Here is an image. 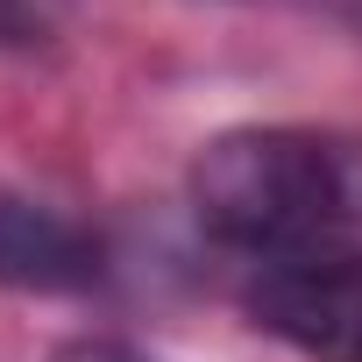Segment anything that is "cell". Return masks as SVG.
Instances as JSON below:
<instances>
[{
    "mask_svg": "<svg viewBox=\"0 0 362 362\" xmlns=\"http://www.w3.org/2000/svg\"><path fill=\"white\" fill-rule=\"evenodd\" d=\"M50 362H163V355H142L128 341H64Z\"/></svg>",
    "mask_w": 362,
    "mask_h": 362,
    "instance_id": "5b68a950",
    "label": "cell"
},
{
    "mask_svg": "<svg viewBox=\"0 0 362 362\" xmlns=\"http://www.w3.org/2000/svg\"><path fill=\"white\" fill-rule=\"evenodd\" d=\"M71 0H0V50H29L64 22Z\"/></svg>",
    "mask_w": 362,
    "mask_h": 362,
    "instance_id": "277c9868",
    "label": "cell"
},
{
    "mask_svg": "<svg viewBox=\"0 0 362 362\" xmlns=\"http://www.w3.org/2000/svg\"><path fill=\"white\" fill-rule=\"evenodd\" d=\"M100 277H107V242L78 214L29 192H0V284L8 291L64 298V291H93Z\"/></svg>",
    "mask_w": 362,
    "mask_h": 362,
    "instance_id": "3957f363",
    "label": "cell"
},
{
    "mask_svg": "<svg viewBox=\"0 0 362 362\" xmlns=\"http://www.w3.org/2000/svg\"><path fill=\"white\" fill-rule=\"evenodd\" d=\"M249 313L313 362H362V249H320L256 270Z\"/></svg>",
    "mask_w": 362,
    "mask_h": 362,
    "instance_id": "7a4b0ae2",
    "label": "cell"
},
{
    "mask_svg": "<svg viewBox=\"0 0 362 362\" xmlns=\"http://www.w3.org/2000/svg\"><path fill=\"white\" fill-rule=\"evenodd\" d=\"M192 221L256 270L341 249L355 221L348 156L313 128H228L192 163Z\"/></svg>",
    "mask_w": 362,
    "mask_h": 362,
    "instance_id": "6da1fadb",
    "label": "cell"
}]
</instances>
